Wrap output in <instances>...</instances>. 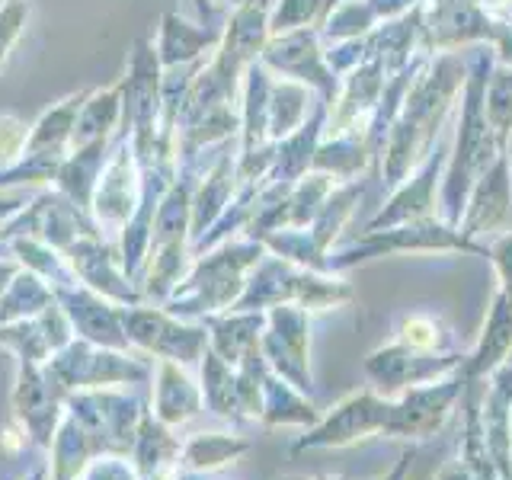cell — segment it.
<instances>
[{
  "instance_id": "d6986e66",
  "label": "cell",
  "mask_w": 512,
  "mask_h": 480,
  "mask_svg": "<svg viewBox=\"0 0 512 480\" xmlns=\"http://www.w3.org/2000/svg\"><path fill=\"white\" fill-rule=\"evenodd\" d=\"M282 480H304V477H282Z\"/></svg>"
},
{
  "instance_id": "5bb4252c",
  "label": "cell",
  "mask_w": 512,
  "mask_h": 480,
  "mask_svg": "<svg viewBox=\"0 0 512 480\" xmlns=\"http://www.w3.org/2000/svg\"><path fill=\"white\" fill-rule=\"evenodd\" d=\"M80 480H141L128 455H100L90 461V468L80 474Z\"/></svg>"
},
{
  "instance_id": "ba28073f",
  "label": "cell",
  "mask_w": 512,
  "mask_h": 480,
  "mask_svg": "<svg viewBox=\"0 0 512 480\" xmlns=\"http://www.w3.org/2000/svg\"><path fill=\"white\" fill-rule=\"evenodd\" d=\"M64 308L74 320V327L84 333V340L106 349H128V333L122 324V314L109 304L87 298V295H64Z\"/></svg>"
},
{
  "instance_id": "277c9868",
  "label": "cell",
  "mask_w": 512,
  "mask_h": 480,
  "mask_svg": "<svg viewBox=\"0 0 512 480\" xmlns=\"http://www.w3.org/2000/svg\"><path fill=\"white\" fill-rule=\"evenodd\" d=\"M122 324L128 333V343L157 352V356H164L167 362H176V365L196 362L205 343V333L192 327H180V324H173V320H167L164 314H151V311H128L122 317Z\"/></svg>"
},
{
  "instance_id": "9c48e42d",
  "label": "cell",
  "mask_w": 512,
  "mask_h": 480,
  "mask_svg": "<svg viewBox=\"0 0 512 480\" xmlns=\"http://www.w3.org/2000/svg\"><path fill=\"white\" fill-rule=\"evenodd\" d=\"M250 442L240 436H228V432H199L189 442H183L180 464L189 474H212L234 464L240 455H247Z\"/></svg>"
},
{
  "instance_id": "3957f363",
  "label": "cell",
  "mask_w": 512,
  "mask_h": 480,
  "mask_svg": "<svg viewBox=\"0 0 512 480\" xmlns=\"http://www.w3.org/2000/svg\"><path fill=\"white\" fill-rule=\"evenodd\" d=\"M64 397H68V391L45 372V365L20 362V368H16L13 394H10L13 420L26 429L29 442L45 448V452L55 439L64 413H68Z\"/></svg>"
},
{
  "instance_id": "8992f818",
  "label": "cell",
  "mask_w": 512,
  "mask_h": 480,
  "mask_svg": "<svg viewBox=\"0 0 512 480\" xmlns=\"http://www.w3.org/2000/svg\"><path fill=\"white\" fill-rule=\"evenodd\" d=\"M202 410V388L176 362H160L151 388V413L167 426H183Z\"/></svg>"
},
{
  "instance_id": "6da1fadb",
  "label": "cell",
  "mask_w": 512,
  "mask_h": 480,
  "mask_svg": "<svg viewBox=\"0 0 512 480\" xmlns=\"http://www.w3.org/2000/svg\"><path fill=\"white\" fill-rule=\"evenodd\" d=\"M45 372L52 375L64 391H96V388H116V384H141L151 372L141 359L128 356L125 349L93 346L87 340L68 343L64 349L52 352L45 362Z\"/></svg>"
},
{
  "instance_id": "2e32d148",
  "label": "cell",
  "mask_w": 512,
  "mask_h": 480,
  "mask_svg": "<svg viewBox=\"0 0 512 480\" xmlns=\"http://www.w3.org/2000/svg\"><path fill=\"white\" fill-rule=\"evenodd\" d=\"M26 445H29V436H26V429L16 420H10L4 429H0V452L16 455V452H23Z\"/></svg>"
},
{
  "instance_id": "8fae6325",
  "label": "cell",
  "mask_w": 512,
  "mask_h": 480,
  "mask_svg": "<svg viewBox=\"0 0 512 480\" xmlns=\"http://www.w3.org/2000/svg\"><path fill=\"white\" fill-rule=\"evenodd\" d=\"M0 346L10 349L20 362L45 365L52 359V349L39 327V320H13V324H0Z\"/></svg>"
},
{
  "instance_id": "52a82bcc",
  "label": "cell",
  "mask_w": 512,
  "mask_h": 480,
  "mask_svg": "<svg viewBox=\"0 0 512 480\" xmlns=\"http://www.w3.org/2000/svg\"><path fill=\"white\" fill-rule=\"evenodd\" d=\"M100 455H106L100 439L77 416L64 413L55 439L48 445V471H52V480H80V474L90 468V461H96Z\"/></svg>"
},
{
  "instance_id": "30bf717a",
  "label": "cell",
  "mask_w": 512,
  "mask_h": 480,
  "mask_svg": "<svg viewBox=\"0 0 512 480\" xmlns=\"http://www.w3.org/2000/svg\"><path fill=\"white\" fill-rule=\"evenodd\" d=\"M202 400L208 410L218 413L221 420H240L237 407V375L231 372V362H224L218 352H208L202 365Z\"/></svg>"
},
{
  "instance_id": "ac0fdd59",
  "label": "cell",
  "mask_w": 512,
  "mask_h": 480,
  "mask_svg": "<svg viewBox=\"0 0 512 480\" xmlns=\"http://www.w3.org/2000/svg\"><path fill=\"white\" fill-rule=\"evenodd\" d=\"M7 279H10V269H7V266H0V295H4V288H7Z\"/></svg>"
},
{
  "instance_id": "7a4b0ae2",
  "label": "cell",
  "mask_w": 512,
  "mask_h": 480,
  "mask_svg": "<svg viewBox=\"0 0 512 480\" xmlns=\"http://www.w3.org/2000/svg\"><path fill=\"white\" fill-rule=\"evenodd\" d=\"M64 407L100 439L106 455H132V445L144 416L138 397L122 394L116 388L71 391L64 397Z\"/></svg>"
},
{
  "instance_id": "e0dca14e",
  "label": "cell",
  "mask_w": 512,
  "mask_h": 480,
  "mask_svg": "<svg viewBox=\"0 0 512 480\" xmlns=\"http://www.w3.org/2000/svg\"><path fill=\"white\" fill-rule=\"evenodd\" d=\"M23 480H52V471H48V461L45 464H36Z\"/></svg>"
},
{
  "instance_id": "9a60e30c",
  "label": "cell",
  "mask_w": 512,
  "mask_h": 480,
  "mask_svg": "<svg viewBox=\"0 0 512 480\" xmlns=\"http://www.w3.org/2000/svg\"><path fill=\"white\" fill-rule=\"evenodd\" d=\"M39 327L45 333V340H48V349L58 352L71 343V330H68V320H64L58 311H55V304H48V308H42V317H39Z\"/></svg>"
},
{
  "instance_id": "4fadbf2b",
  "label": "cell",
  "mask_w": 512,
  "mask_h": 480,
  "mask_svg": "<svg viewBox=\"0 0 512 480\" xmlns=\"http://www.w3.org/2000/svg\"><path fill=\"white\" fill-rule=\"evenodd\" d=\"M52 304V295L45 288L26 276V279H16L4 295H0V324H13V320H26L29 314H36L42 308Z\"/></svg>"
},
{
  "instance_id": "7c38bea8",
  "label": "cell",
  "mask_w": 512,
  "mask_h": 480,
  "mask_svg": "<svg viewBox=\"0 0 512 480\" xmlns=\"http://www.w3.org/2000/svg\"><path fill=\"white\" fill-rule=\"evenodd\" d=\"M260 420L269 426H288V423H311L314 413L301 404V400L285 388L282 381L266 378L263 384V413Z\"/></svg>"
},
{
  "instance_id": "5b68a950",
  "label": "cell",
  "mask_w": 512,
  "mask_h": 480,
  "mask_svg": "<svg viewBox=\"0 0 512 480\" xmlns=\"http://www.w3.org/2000/svg\"><path fill=\"white\" fill-rule=\"evenodd\" d=\"M180 452H183V445L173 436V426L160 423L151 410H144L132 455H128L138 477L141 480H176L183 471Z\"/></svg>"
}]
</instances>
